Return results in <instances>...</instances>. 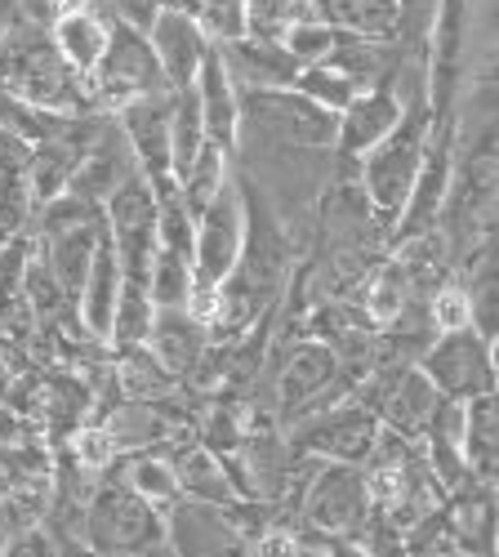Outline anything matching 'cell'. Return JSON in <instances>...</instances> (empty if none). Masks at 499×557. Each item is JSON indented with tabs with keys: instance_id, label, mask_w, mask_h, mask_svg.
Returning <instances> with one entry per match:
<instances>
[{
	"instance_id": "9a60e30c",
	"label": "cell",
	"mask_w": 499,
	"mask_h": 557,
	"mask_svg": "<svg viewBox=\"0 0 499 557\" xmlns=\"http://www.w3.org/2000/svg\"><path fill=\"white\" fill-rule=\"evenodd\" d=\"M437 401H441V393L428 384V375L411 361V366H401L397 375H388L379 384V397L366 401V406L379 414V424L388 433H397L406 442H420L428 420H433V410H437Z\"/></svg>"
},
{
	"instance_id": "74e56055",
	"label": "cell",
	"mask_w": 499,
	"mask_h": 557,
	"mask_svg": "<svg viewBox=\"0 0 499 557\" xmlns=\"http://www.w3.org/2000/svg\"><path fill=\"white\" fill-rule=\"evenodd\" d=\"M339 32L330 18H316V23H295L282 32V45H286V54L299 63V67H312V63H326L330 50L339 45Z\"/></svg>"
},
{
	"instance_id": "ba28073f",
	"label": "cell",
	"mask_w": 499,
	"mask_h": 557,
	"mask_svg": "<svg viewBox=\"0 0 499 557\" xmlns=\"http://www.w3.org/2000/svg\"><path fill=\"white\" fill-rule=\"evenodd\" d=\"M450 183H456V134H450V116H441V121L428 125L411 197H406V206H401V214L392 223V242L397 246L437 227V219L446 214V201H450Z\"/></svg>"
},
{
	"instance_id": "7a4b0ae2",
	"label": "cell",
	"mask_w": 499,
	"mask_h": 557,
	"mask_svg": "<svg viewBox=\"0 0 499 557\" xmlns=\"http://www.w3.org/2000/svg\"><path fill=\"white\" fill-rule=\"evenodd\" d=\"M80 540L95 557H170L165 513L121 478L95 486L80 513Z\"/></svg>"
},
{
	"instance_id": "f6af8a7d",
	"label": "cell",
	"mask_w": 499,
	"mask_h": 557,
	"mask_svg": "<svg viewBox=\"0 0 499 557\" xmlns=\"http://www.w3.org/2000/svg\"><path fill=\"white\" fill-rule=\"evenodd\" d=\"M14 27H23V0H0V40Z\"/></svg>"
},
{
	"instance_id": "d590c367",
	"label": "cell",
	"mask_w": 499,
	"mask_h": 557,
	"mask_svg": "<svg viewBox=\"0 0 499 557\" xmlns=\"http://www.w3.org/2000/svg\"><path fill=\"white\" fill-rule=\"evenodd\" d=\"M316 18H326V0H246V32L254 36L282 40L286 27Z\"/></svg>"
},
{
	"instance_id": "7c38bea8",
	"label": "cell",
	"mask_w": 499,
	"mask_h": 557,
	"mask_svg": "<svg viewBox=\"0 0 499 557\" xmlns=\"http://www.w3.org/2000/svg\"><path fill=\"white\" fill-rule=\"evenodd\" d=\"M121 134L129 144V157L148 178V188H170L174 170H170V95H148V99H129L116 108Z\"/></svg>"
},
{
	"instance_id": "4316f807",
	"label": "cell",
	"mask_w": 499,
	"mask_h": 557,
	"mask_svg": "<svg viewBox=\"0 0 499 557\" xmlns=\"http://www.w3.org/2000/svg\"><path fill=\"white\" fill-rule=\"evenodd\" d=\"M108 437L116 442V450H144L152 442H165L174 429H170V414L157 406V401H121L108 420H103Z\"/></svg>"
},
{
	"instance_id": "cb8c5ba5",
	"label": "cell",
	"mask_w": 499,
	"mask_h": 557,
	"mask_svg": "<svg viewBox=\"0 0 499 557\" xmlns=\"http://www.w3.org/2000/svg\"><path fill=\"white\" fill-rule=\"evenodd\" d=\"M477 482L450 491L456 499L446 504V522L456 535V553L464 557H490L495 548V504H490V482H482V491H473Z\"/></svg>"
},
{
	"instance_id": "83f0119b",
	"label": "cell",
	"mask_w": 499,
	"mask_h": 557,
	"mask_svg": "<svg viewBox=\"0 0 499 557\" xmlns=\"http://www.w3.org/2000/svg\"><path fill=\"white\" fill-rule=\"evenodd\" d=\"M50 491V455L45 446L10 442L0 446V499H18V495H45Z\"/></svg>"
},
{
	"instance_id": "ee69618b",
	"label": "cell",
	"mask_w": 499,
	"mask_h": 557,
	"mask_svg": "<svg viewBox=\"0 0 499 557\" xmlns=\"http://www.w3.org/2000/svg\"><path fill=\"white\" fill-rule=\"evenodd\" d=\"M27 437V420L18 410H10L5 401H0V446H10V442H23Z\"/></svg>"
},
{
	"instance_id": "7402d4cb",
	"label": "cell",
	"mask_w": 499,
	"mask_h": 557,
	"mask_svg": "<svg viewBox=\"0 0 499 557\" xmlns=\"http://www.w3.org/2000/svg\"><path fill=\"white\" fill-rule=\"evenodd\" d=\"M170 463H174L178 495L184 499H201V504H214V508H233V504L246 499L237 478H233V463L223 455H214V450H205V446H192Z\"/></svg>"
},
{
	"instance_id": "3957f363",
	"label": "cell",
	"mask_w": 499,
	"mask_h": 557,
	"mask_svg": "<svg viewBox=\"0 0 499 557\" xmlns=\"http://www.w3.org/2000/svg\"><path fill=\"white\" fill-rule=\"evenodd\" d=\"M428 108H406L397 129L388 138H379V144L352 161L357 174H361V197H366V206L384 219V223H397L406 197H411V183H415V170H420V157H424V138H428Z\"/></svg>"
},
{
	"instance_id": "ab89813d",
	"label": "cell",
	"mask_w": 499,
	"mask_h": 557,
	"mask_svg": "<svg viewBox=\"0 0 499 557\" xmlns=\"http://www.w3.org/2000/svg\"><path fill=\"white\" fill-rule=\"evenodd\" d=\"M428 326H433V335L473 326V312H469V290H464L460 282H446V286H437V290H433V299H428Z\"/></svg>"
},
{
	"instance_id": "8992f818",
	"label": "cell",
	"mask_w": 499,
	"mask_h": 557,
	"mask_svg": "<svg viewBox=\"0 0 499 557\" xmlns=\"http://www.w3.org/2000/svg\"><path fill=\"white\" fill-rule=\"evenodd\" d=\"M89 99L95 108H121L129 99H148V95H170V85L157 67V54L139 27H125L112 18L108 27V50L99 67L89 72Z\"/></svg>"
},
{
	"instance_id": "d6986e66",
	"label": "cell",
	"mask_w": 499,
	"mask_h": 557,
	"mask_svg": "<svg viewBox=\"0 0 499 557\" xmlns=\"http://www.w3.org/2000/svg\"><path fill=\"white\" fill-rule=\"evenodd\" d=\"M144 344L174 380H184L210 357V326L197 321L188 308H157Z\"/></svg>"
},
{
	"instance_id": "4dcf8cb0",
	"label": "cell",
	"mask_w": 499,
	"mask_h": 557,
	"mask_svg": "<svg viewBox=\"0 0 499 557\" xmlns=\"http://www.w3.org/2000/svg\"><path fill=\"white\" fill-rule=\"evenodd\" d=\"M495 442H499V433H495V393L464 401V442H460V450H464V463H469V473L477 482L495 478Z\"/></svg>"
},
{
	"instance_id": "7bdbcfd3",
	"label": "cell",
	"mask_w": 499,
	"mask_h": 557,
	"mask_svg": "<svg viewBox=\"0 0 499 557\" xmlns=\"http://www.w3.org/2000/svg\"><path fill=\"white\" fill-rule=\"evenodd\" d=\"M165 5H170V0H103V10H108L116 23L139 27V32H148L152 18H157Z\"/></svg>"
},
{
	"instance_id": "ffe728a7",
	"label": "cell",
	"mask_w": 499,
	"mask_h": 557,
	"mask_svg": "<svg viewBox=\"0 0 499 557\" xmlns=\"http://www.w3.org/2000/svg\"><path fill=\"white\" fill-rule=\"evenodd\" d=\"M219 54H223V63H228L237 89H277V85H290L295 72H299V63L286 54L282 40L254 36V32L219 40Z\"/></svg>"
},
{
	"instance_id": "8fae6325",
	"label": "cell",
	"mask_w": 499,
	"mask_h": 557,
	"mask_svg": "<svg viewBox=\"0 0 499 557\" xmlns=\"http://www.w3.org/2000/svg\"><path fill=\"white\" fill-rule=\"evenodd\" d=\"M379 414L361 401H335L326 414L316 410L312 424L299 433V450L312 459H330V463H366L375 442H379Z\"/></svg>"
},
{
	"instance_id": "2e32d148",
	"label": "cell",
	"mask_w": 499,
	"mask_h": 557,
	"mask_svg": "<svg viewBox=\"0 0 499 557\" xmlns=\"http://www.w3.org/2000/svg\"><path fill=\"white\" fill-rule=\"evenodd\" d=\"M335 375H339V352L326 339L295 344L286 357V370H282V384H277L282 410L286 414H316L326 406V393L335 388Z\"/></svg>"
},
{
	"instance_id": "277c9868",
	"label": "cell",
	"mask_w": 499,
	"mask_h": 557,
	"mask_svg": "<svg viewBox=\"0 0 499 557\" xmlns=\"http://www.w3.org/2000/svg\"><path fill=\"white\" fill-rule=\"evenodd\" d=\"M241 129L259 134L267 148H335V121L326 108L303 99L299 89H237Z\"/></svg>"
},
{
	"instance_id": "30bf717a",
	"label": "cell",
	"mask_w": 499,
	"mask_h": 557,
	"mask_svg": "<svg viewBox=\"0 0 499 557\" xmlns=\"http://www.w3.org/2000/svg\"><path fill=\"white\" fill-rule=\"evenodd\" d=\"M246 246V197L237 183H228L192 227V282L201 286H223L233 276L237 259Z\"/></svg>"
},
{
	"instance_id": "bcb514c9",
	"label": "cell",
	"mask_w": 499,
	"mask_h": 557,
	"mask_svg": "<svg viewBox=\"0 0 499 557\" xmlns=\"http://www.w3.org/2000/svg\"><path fill=\"white\" fill-rule=\"evenodd\" d=\"M23 23H50V0H23Z\"/></svg>"
},
{
	"instance_id": "484cf974",
	"label": "cell",
	"mask_w": 499,
	"mask_h": 557,
	"mask_svg": "<svg viewBox=\"0 0 499 557\" xmlns=\"http://www.w3.org/2000/svg\"><path fill=\"white\" fill-rule=\"evenodd\" d=\"M411 286H415V276L401 268V259H388L371 272V282H366V295H361V312H366L371 326L388 331L392 321L411 308Z\"/></svg>"
},
{
	"instance_id": "1f68e13d",
	"label": "cell",
	"mask_w": 499,
	"mask_h": 557,
	"mask_svg": "<svg viewBox=\"0 0 499 557\" xmlns=\"http://www.w3.org/2000/svg\"><path fill=\"white\" fill-rule=\"evenodd\" d=\"M290 89H299V95L303 99H312L316 108H326L330 116H339L357 95H361V89H366V85H361L357 76H348L339 63H312V67H299L295 72V81H290Z\"/></svg>"
},
{
	"instance_id": "5bb4252c",
	"label": "cell",
	"mask_w": 499,
	"mask_h": 557,
	"mask_svg": "<svg viewBox=\"0 0 499 557\" xmlns=\"http://www.w3.org/2000/svg\"><path fill=\"white\" fill-rule=\"evenodd\" d=\"M144 36L152 45L157 67H161V76H165L170 89H188L192 76H197V67H201V59H205V50L214 45L205 36V27L184 5H178V0H170V5L152 18V27Z\"/></svg>"
},
{
	"instance_id": "5b68a950",
	"label": "cell",
	"mask_w": 499,
	"mask_h": 557,
	"mask_svg": "<svg viewBox=\"0 0 499 557\" xmlns=\"http://www.w3.org/2000/svg\"><path fill=\"white\" fill-rule=\"evenodd\" d=\"M299 518L312 535L357 540V531L371 518V491L366 473L357 463H316L299 495Z\"/></svg>"
},
{
	"instance_id": "836d02e7",
	"label": "cell",
	"mask_w": 499,
	"mask_h": 557,
	"mask_svg": "<svg viewBox=\"0 0 499 557\" xmlns=\"http://www.w3.org/2000/svg\"><path fill=\"white\" fill-rule=\"evenodd\" d=\"M116 384L134 401H161L178 380L148 352V344H129L121 348V361H116Z\"/></svg>"
},
{
	"instance_id": "d6a6232c",
	"label": "cell",
	"mask_w": 499,
	"mask_h": 557,
	"mask_svg": "<svg viewBox=\"0 0 499 557\" xmlns=\"http://www.w3.org/2000/svg\"><path fill=\"white\" fill-rule=\"evenodd\" d=\"M32 237L18 232V237L0 242V331H14L32 317L27 299H23V272H27V255H32Z\"/></svg>"
},
{
	"instance_id": "f1b7e54d",
	"label": "cell",
	"mask_w": 499,
	"mask_h": 557,
	"mask_svg": "<svg viewBox=\"0 0 499 557\" xmlns=\"http://www.w3.org/2000/svg\"><path fill=\"white\" fill-rule=\"evenodd\" d=\"M205 144L210 138H205V121H201L192 85L188 89H170V170H174V178L197 161V152Z\"/></svg>"
},
{
	"instance_id": "8d00e7d4",
	"label": "cell",
	"mask_w": 499,
	"mask_h": 557,
	"mask_svg": "<svg viewBox=\"0 0 499 557\" xmlns=\"http://www.w3.org/2000/svg\"><path fill=\"white\" fill-rule=\"evenodd\" d=\"M188 290H192V259L157 246V255H152V272H148L152 308H184V304H188Z\"/></svg>"
},
{
	"instance_id": "603a6c76",
	"label": "cell",
	"mask_w": 499,
	"mask_h": 557,
	"mask_svg": "<svg viewBox=\"0 0 499 557\" xmlns=\"http://www.w3.org/2000/svg\"><path fill=\"white\" fill-rule=\"evenodd\" d=\"M108 27H112V14L99 5V10H80V14H63L50 23V40L59 59L80 76L89 81V72L99 67L103 50H108Z\"/></svg>"
},
{
	"instance_id": "9c48e42d",
	"label": "cell",
	"mask_w": 499,
	"mask_h": 557,
	"mask_svg": "<svg viewBox=\"0 0 499 557\" xmlns=\"http://www.w3.org/2000/svg\"><path fill=\"white\" fill-rule=\"evenodd\" d=\"M165 540H170V557H259L254 535L228 508L184 495L165 508Z\"/></svg>"
},
{
	"instance_id": "44dd1931",
	"label": "cell",
	"mask_w": 499,
	"mask_h": 557,
	"mask_svg": "<svg viewBox=\"0 0 499 557\" xmlns=\"http://www.w3.org/2000/svg\"><path fill=\"white\" fill-rule=\"evenodd\" d=\"M116 295H121V272H116V250H112V237L103 227L99 237V250H95V263L85 272V286L76 295V317H80V331L95 335L99 344H108L112 335V312H116Z\"/></svg>"
},
{
	"instance_id": "52a82bcc",
	"label": "cell",
	"mask_w": 499,
	"mask_h": 557,
	"mask_svg": "<svg viewBox=\"0 0 499 557\" xmlns=\"http://www.w3.org/2000/svg\"><path fill=\"white\" fill-rule=\"evenodd\" d=\"M415 366L441 397L473 401V397L495 393V344H486L473 326L433 335V344L420 352Z\"/></svg>"
},
{
	"instance_id": "f546056e",
	"label": "cell",
	"mask_w": 499,
	"mask_h": 557,
	"mask_svg": "<svg viewBox=\"0 0 499 557\" xmlns=\"http://www.w3.org/2000/svg\"><path fill=\"white\" fill-rule=\"evenodd\" d=\"M76 157H80L76 144H40V148H32V157H27V188H32V206L36 210L67 193Z\"/></svg>"
},
{
	"instance_id": "6da1fadb",
	"label": "cell",
	"mask_w": 499,
	"mask_h": 557,
	"mask_svg": "<svg viewBox=\"0 0 499 557\" xmlns=\"http://www.w3.org/2000/svg\"><path fill=\"white\" fill-rule=\"evenodd\" d=\"M0 89L40 112L54 116H85L95 112V99H89V85L59 59L54 40L40 36L36 27H14L5 40H0Z\"/></svg>"
},
{
	"instance_id": "f35d334b",
	"label": "cell",
	"mask_w": 499,
	"mask_h": 557,
	"mask_svg": "<svg viewBox=\"0 0 499 557\" xmlns=\"http://www.w3.org/2000/svg\"><path fill=\"white\" fill-rule=\"evenodd\" d=\"M178 5L205 27L214 45L246 32V0H178Z\"/></svg>"
},
{
	"instance_id": "ac0fdd59",
	"label": "cell",
	"mask_w": 499,
	"mask_h": 557,
	"mask_svg": "<svg viewBox=\"0 0 499 557\" xmlns=\"http://www.w3.org/2000/svg\"><path fill=\"white\" fill-rule=\"evenodd\" d=\"M406 103L397 95H388V89L371 85V89H361V95L339 112L335 121V148L344 152V161H361L366 157L379 138H388L401 121Z\"/></svg>"
},
{
	"instance_id": "e575fe53",
	"label": "cell",
	"mask_w": 499,
	"mask_h": 557,
	"mask_svg": "<svg viewBox=\"0 0 499 557\" xmlns=\"http://www.w3.org/2000/svg\"><path fill=\"white\" fill-rule=\"evenodd\" d=\"M121 482H125L134 495H144L152 508H161V513H165V508L178 499L174 463H170V459H161V455H148V450H134V455L125 459Z\"/></svg>"
},
{
	"instance_id": "4fadbf2b",
	"label": "cell",
	"mask_w": 499,
	"mask_h": 557,
	"mask_svg": "<svg viewBox=\"0 0 499 557\" xmlns=\"http://www.w3.org/2000/svg\"><path fill=\"white\" fill-rule=\"evenodd\" d=\"M469 50V0H437L433 10V59H428V116H450L460 67Z\"/></svg>"
},
{
	"instance_id": "60d3db41",
	"label": "cell",
	"mask_w": 499,
	"mask_h": 557,
	"mask_svg": "<svg viewBox=\"0 0 499 557\" xmlns=\"http://www.w3.org/2000/svg\"><path fill=\"white\" fill-rule=\"evenodd\" d=\"M67 455L80 463V469H89V473H103V469H108V463H112L121 450H116V442L108 437V429H103V424H76Z\"/></svg>"
},
{
	"instance_id": "d4e9b609",
	"label": "cell",
	"mask_w": 499,
	"mask_h": 557,
	"mask_svg": "<svg viewBox=\"0 0 499 557\" xmlns=\"http://www.w3.org/2000/svg\"><path fill=\"white\" fill-rule=\"evenodd\" d=\"M134 170H139V165H134L129 148H125V152H116V148L95 144L85 157H76V170H72L67 193H72V197H80V201H89V206H103V201L121 188V178H125V174H134Z\"/></svg>"
},
{
	"instance_id": "b9f144b4",
	"label": "cell",
	"mask_w": 499,
	"mask_h": 557,
	"mask_svg": "<svg viewBox=\"0 0 499 557\" xmlns=\"http://www.w3.org/2000/svg\"><path fill=\"white\" fill-rule=\"evenodd\" d=\"M32 375V366H27V352L14 344V335H0V401H10L14 388Z\"/></svg>"
},
{
	"instance_id": "e0dca14e",
	"label": "cell",
	"mask_w": 499,
	"mask_h": 557,
	"mask_svg": "<svg viewBox=\"0 0 499 557\" xmlns=\"http://www.w3.org/2000/svg\"><path fill=\"white\" fill-rule=\"evenodd\" d=\"M192 95H197V108H201V121H205V138L219 148H237L241 138V112H237V81L223 63L219 45H210L197 76H192Z\"/></svg>"
}]
</instances>
